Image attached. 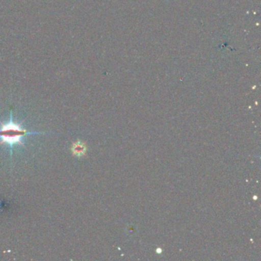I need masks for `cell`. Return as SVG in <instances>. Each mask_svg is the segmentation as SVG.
<instances>
[{
  "mask_svg": "<svg viewBox=\"0 0 261 261\" xmlns=\"http://www.w3.org/2000/svg\"><path fill=\"white\" fill-rule=\"evenodd\" d=\"M33 134H39V133H31L25 130L20 123L13 121V116L11 115L8 123H0V145L7 143L12 148L15 145L19 144L25 147L22 141V137Z\"/></svg>",
  "mask_w": 261,
  "mask_h": 261,
  "instance_id": "cell-1",
  "label": "cell"
},
{
  "mask_svg": "<svg viewBox=\"0 0 261 261\" xmlns=\"http://www.w3.org/2000/svg\"><path fill=\"white\" fill-rule=\"evenodd\" d=\"M71 151H72L73 155L81 157L85 155V152H86V146L82 142L77 141L73 145Z\"/></svg>",
  "mask_w": 261,
  "mask_h": 261,
  "instance_id": "cell-2",
  "label": "cell"
}]
</instances>
